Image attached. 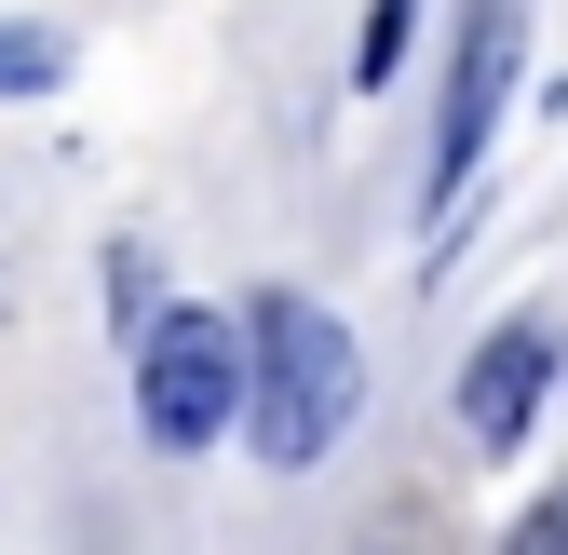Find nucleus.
<instances>
[{"mask_svg": "<svg viewBox=\"0 0 568 555\" xmlns=\"http://www.w3.org/2000/svg\"><path fill=\"white\" fill-rule=\"evenodd\" d=\"M352 406H366V353H352V325L325 312V299H298V285H271L257 312H244V434H257V461H325L338 434H352Z\"/></svg>", "mask_w": 568, "mask_h": 555, "instance_id": "f257e3e1", "label": "nucleus"}, {"mask_svg": "<svg viewBox=\"0 0 568 555\" xmlns=\"http://www.w3.org/2000/svg\"><path fill=\"white\" fill-rule=\"evenodd\" d=\"M135 406H150L163 447H217L244 421V353L217 312H150V339H135Z\"/></svg>", "mask_w": 568, "mask_h": 555, "instance_id": "f03ea898", "label": "nucleus"}, {"mask_svg": "<svg viewBox=\"0 0 568 555\" xmlns=\"http://www.w3.org/2000/svg\"><path fill=\"white\" fill-rule=\"evenodd\" d=\"M515 0H474L460 14V68H447V109H434V231L460 218V190H474V163H487V122H501V95H515Z\"/></svg>", "mask_w": 568, "mask_h": 555, "instance_id": "7ed1b4c3", "label": "nucleus"}, {"mask_svg": "<svg viewBox=\"0 0 568 555\" xmlns=\"http://www.w3.org/2000/svg\"><path fill=\"white\" fill-rule=\"evenodd\" d=\"M541 380H555V325L515 312V325L460 366V434H474V447H515V434H528V406H541Z\"/></svg>", "mask_w": 568, "mask_h": 555, "instance_id": "20e7f679", "label": "nucleus"}, {"mask_svg": "<svg viewBox=\"0 0 568 555\" xmlns=\"http://www.w3.org/2000/svg\"><path fill=\"white\" fill-rule=\"evenodd\" d=\"M68 82V41L54 28H0V95H54Z\"/></svg>", "mask_w": 568, "mask_h": 555, "instance_id": "39448f33", "label": "nucleus"}, {"mask_svg": "<svg viewBox=\"0 0 568 555\" xmlns=\"http://www.w3.org/2000/svg\"><path fill=\"white\" fill-rule=\"evenodd\" d=\"M515 555H568V515H528V528H515Z\"/></svg>", "mask_w": 568, "mask_h": 555, "instance_id": "423d86ee", "label": "nucleus"}, {"mask_svg": "<svg viewBox=\"0 0 568 555\" xmlns=\"http://www.w3.org/2000/svg\"><path fill=\"white\" fill-rule=\"evenodd\" d=\"M0 299H14V258H0Z\"/></svg>", "mask_w": 568, "mask_h": 555, "instance_id": "0eeeda50", "label": "nucleus"}]
</instances>
